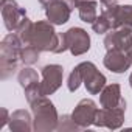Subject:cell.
Returning <instances> with one entry per match:
<instances>
[{
  "instance_id": "6da1fadb",
  "label": "cell",
  "mask_w": 132,
  "mask_h": 132,
  "mask_svg": "<svg viewBox=\"0 0 132 132\" xmlns=\"http://www.w3.org/2000/svg\"><path fill=\"white\" fill-rule=\"evenodd\" d=\"M67 45L70 47L72 53L73 54H81L84 51L89 50V36L84 30H79V28H72L70 31H67V34L64 36Z\"/></svg>"
},
{
  "instance_id": "7a4b0ae2",
  "label": "cell",
  "mask_w": 132,
  "mask_h": 132,
  "mask_svg": "<svg viewBox=\"0 0 132 132\" xmlns=\"http://www.w3.org/2000/svg\"><path fill=\"white\" fill-rule=\"evenodd\" d=\"M107 48H121V50H129L132 47V31L130 30H121L118 33L110 34L106 39Z\"/></svg>"
},
{
  "instance_id": "3957f363",
  "label": "cell",
  "mask_w": 132,
  "mask_h": 132,
  "mask_svg": "<svg viewBox=\"0 0 132 132\" xmlns=\"http://www.w3.org/2000/svg\"><path fill=\"white\" fill-rule=\"evenodd\" d=\"M44 76H45V82H44V93L53 92L54 89H57L61 78H62V69L59 65H50V67L44 69Z\"/></svg>"
},
{
  "instance_id": "277c9868",
  "label": "cell",
  "mask_w": 132,
  "mask_h": 132,
  "mask_svg": "<svg viewBox=\"0 0 132 132\" xmlns=\"http://www.w3.org/2000/svg\"><path fill=\"white\" fill-rule=\"evenodd\" d=\"M104 64H106V67H109L110 70L120 73V72H124V70L129 67L130 61H127V57H126L124 54H121L120 51H117V50L113 48V50L109 51V54L106 56Z\"/></svg>"
},
{
  "instance_id": "5b68a950",
  "label": "cell",
  "mask_w": 132,
  "mask_h": 132,
  "mask_svg": "<svg viewBox=\"0 0 132 132\" xmlns=\"http://www.w3.org/2000/svg\"><path fill=\"white\" fill-rule=\"evenodd\" d=\"M64 0L59 3H54V5H50L48 10H47V16L51 22L54 23H65L69 19V14H70V8H65L64 6Z\"/></svg>"
},
{
  "instance_id": "8992f818",
  "label": "cell",
  "mask_w": 132,
  "mask_h": 132,
  "mask_svg": "<svg viewBox=\"0 0 132 132\" xmlns=\"http://www.w3.org/2000/svg\"><path fill=\"white\" fill-rule=\"evenodd\" d=\"M79 16L84 22H93L96 16V5L92 2H82L79 5Z\"/></svg>"
},
{
  "instance_id": "52a82bcc",
  "label": "cell",
  "mask_w": 132,
  "mask_h": 132,
  "mask_svg": "<svg viewBox=\"0 0 132 132\" xmlns=\"http://www.w3.org/2000/svg\"><path fill=\"white\" fill-rule=\"evenodd\" d=\"M118 13L121 14V19H123L124 23H130L132 25V6H123Z\"/></svg>"
},
{
  "instance_id": "ba28073f",
  "label": "cell",
  "mask_w": 132,
  "mask_h": 132,
  "mask_svg": "<svg viewBox=\"0 0 132 132\" xmlns=\"http://www.w3.org/2000/svg\"><path fill=\"white\" fill-rule=\"evenodd\" d=\"M109 27H110V23H107V19H104V17L98 19V22L93 23V30L96 33H104L106 30H109Z\"/></svg>"
},
{
  "instance_id": "9c48e42d",
  "label": "cell",
  "mask_w": 132,
  "mask_h": 132,
  "mask_svg": "<svg viewBox=\"0 0 132 132\" xmlns=\"http://www.w3.org/2000/svg\"><path fill=\"white\" fill-rule=\"evenodd\" d=\"M130 86H132V76H130Z\"/></svg>"
}]
</instances>
